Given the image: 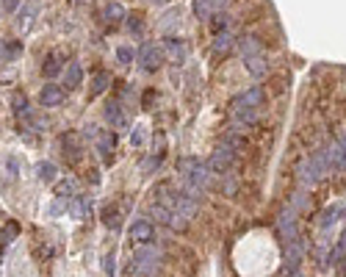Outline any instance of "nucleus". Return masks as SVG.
<instances>
[{
    "instance_id": "obj_1",
    "label": "nucleus",
    "mask_w": 346,
    "mask_h": 277,
    "mask_svg": "<svg viewBox=\"0 0 346 277\" xmlns=\"http://www.w3.org/2000/svg\"><path fill=\"white\" fill-rule=\"evenodd\" d=\"M158 61H161V50H158L155 45H144V47H142V64L155 67Z\"/></svg>"
},
{
    "instance_id": "obj_2",
    "label": "nucleus",
    "mask_w": 346,
    "mask_h": 277,
    "mask_svg": "<svg viewBox=\"0 0 346 277\" xmlns=\"http://www.w3.org/2000/svg\"><path fill=\"white\" fill-rule=\"evenodd\" d=\"M42 103H44V105H56V103H61V89H58V86H44V92H42Z\"/></svg>"
},
{
    "instance_id": "obj_3",
    "label": "nucleus",
    "mask_w": 346,
    "mask_h": 277,
    "mask_svg": "<svg viewBox=\"0 0 346 277\" xmlns=\"http://www.w3.org/2000/svg\"><path fill=\"white\" fill-rule=\"evenodd\" d=\"M150 233H153V230H150V225H144V222L133 225V230H130V235H133V238H139V241H147Z\"/></svg>"
},
{
    "instance_id": "obj_4",
    "label": "nucleus",
    "mask_w": 346,
    "mask_h": 277,
    "mask_svg": "<svg viewBox=\"0 0 346 277\" xmlns=\"http://www.w3.org/2000/svg\"><path fill=\"white\" fill-rule=\"evenodd\" d=\"M213 8V0H194V11L199 14V17H208Z\"/></svg>"
},
{
    "instance_id": "obj_5",
    "label": "nucleus",
    "mask_w": 346,
    "mask_h": 277,
    "mask_svg": "<svg viewBox=\"0 0 346 277\" xmlns=\"http://www.w3.org/2000/svg\"><path fill=\"white\" fill-rule=\"evenodd\" d=\"M67 81H70V86H78V83H80V67H78V64H72V67H70Z\"/></svg>"
},
{
    "instance_id": "obj_6",
    "label": "nucleus",
    "mask_w": 346,
    "mask_h": 277,
    "mask_svg": "<svg viewBox=\"0 0 346 277\" xmlns=\"http://www.w3.org/2000/svg\"><path fill=\"white\" fill-rule=\"evenodd\" d=\"M106 117L111 119V122L122 125V114H119V105H108V108H106Z\"/></svg>"
},
{
    "instance_id": "obj_7",
    "label": "nucleus",
    "mask_w": 346,
    "mask_h": 277,
    "mask_svg": "<svg viewBox=\"0 0 346 277\" xmlns=\"http://www.w3.org/2000/svg\"><path fill=\"white\" fill-rule=\"evenodd\" d=\"M133 50H130V47H119V50H116V58H119V61L122 64H130V61H133Z\"/></svg>"
},
{
    "instance_id": "obj_8",
    "label": "nucleus",
    "mask_w": 346,
    "mask_h": 277,
    "mask_svg": "<svg viewBox=\"0 0 346 277\" xmlns=\"http://www.w3.org/2000/svg\"><path fill=\"white\" fill-rule=\"evenodd\" d=\"M106 14H108V17H116V20H119V17H125V8H122L119 3H111V6L106 8Z\"/></svg>"
},
{
    "instance_id": "obj_9",
    "label": "nucleus",
    "mask_w": 346,
    "mask_h": 277,
    "mask_svg": "<svg viewBox=\"0 0 346 277\" xmlns=\"http://www.w3.org/2000/svg\"><path fill=\"white\" fill-rule=\"evenodd\" d=\"M106 83H108V75H106V72L94 75V92H103V89H106Z\"/></svg>"
},
{
    "instance_id": "obj_10",
    "label": "nucleus",
    "mask_w": 346,
    "mask_h": 277,
    "mask_svg": "<svg viewBox=\"0 0 346 277\" xmlns=\"http://www.w3.org/2000/svg\"><path fill=\"white\" fill-rule=\"evenodd\" d=\"M241 50H244L247 55H252V53H258V50H261V45H258L255 39H247V45H241Z\"/></svg>"
},
{
    "instance_id": "obj_11",
    "label": "nucleus",
    "mask_w": 346,
    "mask_h": 277,
    "mask_svg": "<svg viewBox=\"0 0 346 277\" xmlns=\"http://www.w3.org/2000/svg\"><path fill=\"white\" fill-rule=\"evenodd\" d=\"M169 50L177 55H183V45H180V39H169Z\"/></svg>"
},
{
    "instance_id": "obj_12",
    "label": "nucleus",
    "mask_w": 346,
    "mask_h": 277,
    "mask_svg": "<svg viewBox=\"0 0 346 277\" xmlns=\"http://www.w3.org/2000/svg\"><path fill=\"white\" fill-rule=\"evenodd\" d=\"M249 69H252L255 75H263V72H266V67H263V61H249Z\"/></svg>"
},
{
    "instance_id": "obj_13",
    "label": "nucleus",
    "mask_w": 346,
    "mask_h": 277,
    "mask_svg": "<svg viewBox=\"0 0 346 277\" xmlns=\"http://www.w3.org/2000/svg\"><path fill=\"white\" fill-rule=\"evenodd\" d=\"M227 161H230V155H227V152H225V155H222V152H219V155L213 158V166L219 169V166H225V164H227Z\"/></svg>"
},
{
    "instance_id": "obj_14",
    "label": "nucleus",
    "mask_w": 346,
    "mask_h": 277,
    "mask_svg": "<svg viewBox=\"0 0 346 277\" xmlns=\"http://www.w3.org/2000/svg\"><path fill=\"white\" fill-rule=\"evenodd\" d=\"M230 47V36H222L219 42H216V50H227Z\"/></svg>"
},
{
    "instance_id": "obj_15",
    "label": "nucleus",
    "mask_w": 346,
    "mask_h": 277,
    "mask_svg": "<svg viewBox=\"0 0 346 277\" xmlns=\"http://www.w3.org/2000/svg\"><path fill=\"white\" fill-rule=\"evenodd\" d=\"M344 247H346V233H344Z\"/></svg>"
},
{
    "instance_id": "obj_16",
    "label": "nucleus",
    "mask_w": 346,
    "mask_h": 277,
    "mask_svg": "<svg viewBox=\"0 0 346 277\" xmlns=\"http://www.w3.org/2000/svg\"><path fill=\"white\" fill-rule=\"evenodd\" d=\"M153 3H163V0H153Z\"/></svg>"
}]
</instances>
